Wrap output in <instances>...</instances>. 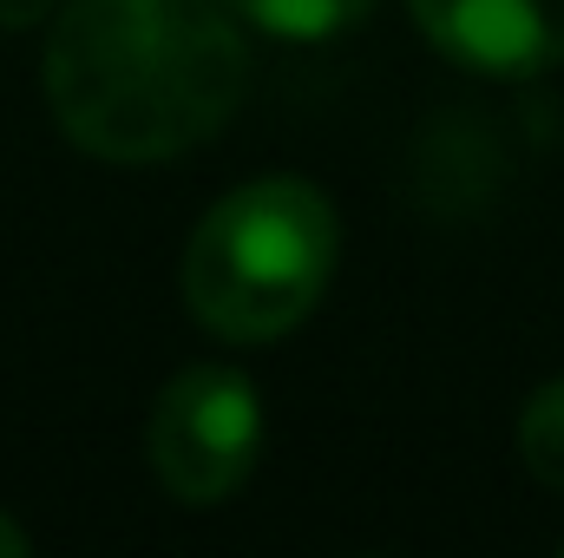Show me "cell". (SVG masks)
Segmentation results:
<instances>
[{
    "instance_id": "7",
    "label": "cell",
    "mask_w": 564,
    "mask_h": 558,
    "mask_svg": "<svg viewBox=\"0 0 564 558\" xmlns=\"http://www.w3.org/2000/svg\"><path fill=\"white\" fill-rule=\"evenodd\" d=\"M53 7H59V0H0V26L26 33V26H40V20H46Z\"/></svg>"
},
{
    "instance_id": "5",
    "label": "cell",
    "mask_w": 564,
    "mask_h": 558,
    "mask_svg": "<svg viewBox=\"0 0 564 558\" xmlns=\"http://www.w3.org/2000/svg\"><path fill=\"white\" fill-rule=\"evenodd\" d=\"M243 26L270 33V40H295V46H315V40H335L348 33L375 0H224Z\"/></svg>"
},
{
    "instance_id": "1",
    "label": "cell",
    "mask_w": 564,
    "mask_h": 558,
    "mask_svg": "<svg viewBox=\"0 0 564 558\" xmlns=\"http://www.w3.org/2000/svg\"><path fill=\"white\" fill-rule=\"evenodd\" d=\"M40 86L86 158L158 164L230 126L250 46L224 0H66Z\"/></svg>"
},
{
    "instance_id": "6",
    "label": "cell",
    "mask_w": 564,
    "mask_h": 558,
    "mask_svg": "<svg viewBox=\"0 0 564 558\" xmlns=\"http://www.w3.org/2000/svg\"><path fill=\"white\" fill-rule=\"evenodd\" d=\"M519 460H525V473L539 486L564 493V375L545 382L525 401V415H519Z\"/></svg>"
},
{
    "instance_id": "8",
    "label": "cell",
    "mask_w": 564,
    "mask_h": 558,
    "mask_svg": "<svg viewBox=\"0 0 564 558\" xmlns=\"http://www.w3.org/2000/svg\"><path fill=\"white\" fill-rule=\"evenodd\" d=\"M26 552H33V539H26V533L0 513V558H26Z\"/></svg>"
},
{
    "instance_id": "4",
    "label": "cell",
    "mask_w": 564,
    "mask_h": 558,
    "mask_svg": "<svg viewBox=\"0 0 564 558\" xmlns=\"http://www.w3.org/2000/svg\"><path fill=\"white\" fill-rule=\"evenodd\" d=\"M421 33L459 66L525 79L564 66V0H408Z\"/></svg>"
},
{
    "instance_id": "2",
    "label": "cell",
    "mask_w": 564,
    "mask_h": 558,
    "mask_svg": "<svg viewBox=\"0 0 564 558\" xmlns=\"http://www.w3.org/2000/svg\"><path fill=\"white\" fill-rule=\"evenodd\" d=\"M341 224L308 178H257L204 211L184 250V302L224 342H276L335 277Z\"/></svg>"
},
{
    "instance_id": "3",
    "label": "cell",
    "mask_w": 564,
    "mask_h": 558,
    "mask_svg": "<svg viewBox=\"0 0 564 558\" xmlns=\"http://www.w3.org/2000/svg\"><path fill=\"white\" fill-rule=\"evenodd\" d=\"M263 453V401L250 375L197 362L164 382L144 420V460L177 506L230 500Z\"/></svg>"
}]
</instances>
